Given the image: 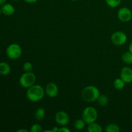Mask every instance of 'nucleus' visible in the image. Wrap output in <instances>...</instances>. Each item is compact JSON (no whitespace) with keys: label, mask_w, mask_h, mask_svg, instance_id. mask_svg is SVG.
I'll return each mask as SVG.
<instances>
[{"label":"nucleus","mask_w":132,"mask_h":132,"mask_svg":"<svg viewBox=\"0 0 132 132\" xmlns=\"http://www.w3.org/2000/svg\"><path fill=\"white\" fill-rule=\"evenodd\" d=\"M101 95L99 89L95 86L89 85L82 89L81 92V98L86 103H93L97 100Z\"/></svg>","instance_id":"1"},{"label":"nucleus","mask_w":132,"mask_h":132,"mask_svg":"<svg viewBox=\"0 0 132 132\" xmlns=\"http://www.w3.org/2000/svg\"><path fill=\"white\" fill-rule=\"evenodd\" d=\"M45 94V90L41 85H34L28 88L27 92V97L31 102H38L43 98Z\"/></svg>","instance_id":"2"},{"label":"nucleus","mask_w":132,"mask_h":132,"mask_svg":"<svg viewBox=\"0 0 132 132\" xmlns=\"http://www.w3.org/2000/svg\"><path fill=\"white\" fill-rule=\"evenodd\" d=\"M98 117V113L95 108L92 106L86 107L82 113V119L87 125L96 121Z\"/></svg>","instance_id":"3"},{"label":"nucleus","mask_w":132,"mask_h":132,"mask_svg":"<svg viewBox=\"0 0 132 132\" xmlns=\"http://www.w3.org/2000/svg\"><path fill=\"white\" fill-rule=\"evenodd\" d=\"M36 81V76L32 72H24L21 76L20 78H19V83H20L21 86L27 89L35 85Z\"/></svg>","instance_id":"4"},{"label":"nucleus","mask_w":132,"mask_h":132,"mask_svg":"<svg viewBox=\"0 0 132 132\" xmlns=\"http://www.w3.org/2000/svg\"><path fill=\"white\" fill-rule=\"evenodd\" d=\"M6 54L8 57L10 59H18L21 55V47L18 44H10L6 50Z\"/></svg>","instance_id":"5"},{"label":"nucleus","mask_w":132,"mask_h":132,"mask_svg":"<svg viewBox=\"0 0 132 132\" xmlns=\"http://www.w3.org/2000/svg\"><path fill=\"white\" fill-rule=\"evenodd\" d=\"M111 41L116 46H122L127 41V36L125 32L117 31L112 35Z\"/></svg>","instance_id":"6"},{"label":"nucleus","mask_w":132,"mask_h":132,"mask_svg":"<svg viewBox=\"0 0 132 132\" xmlns=\"http://www.w3.org/2000/svg\"><path fill=\"white\" fill-rule=\"evenodd\" d=\"M55 122L61 126H64L70 122V117L68 113L64 111H59L55 116Z\"/></svg>","instance_id":"7"},{"label":"nucleus","mask_w":132,"mask_h":132,"mask_svg":"<svg viewBox=\"0 0 132 132\" xmlns=\"http://www.w3.org/2000/svg\"><path fill=\"white\" fill-rule=\"evenodd\" d=\"M117 17L121 21L128 22L132 18V12L128 7L121 8L117 12Z\"/></svg>","instance_id":"8"},{"label":"nucleus","mask_w":132,"mask_h":132,"mask_svg":"<svg viewBox=\"0 0 132 132\" xmlns=\"http://www.w3.org/2000/svg\"><path fill=\"white\" fill-rule=\"evenodd\" d=\"M45 93L50 98H54L57 95L59 88L56 84L54 82H49L45 88Z\"/></svg>","instance_id":"9"},{"label":"nucleus","mask_w":132,"mask_h":132,"mask_svg":"<svg viewBox=\"0 0 132 132\" xmlns=\"http://www.w3.org/2000/svg\"><path fill=\"white\" fill-rule=\"evenodd\" d=\"M120 76L125 83H130L132 82V69L128 67H124L121 70Z\"/></svg>","instance_id":"10"},{"label":"nucleus","mask_w":132,"mask_h":132,"mask_svg":"<svg viewBox=\"0 0 132 132\" xmlns=\"http://www.w3.org/2000/svg\"><path fill=\"white\" fill-rule=\"evenodd\" d=\"M1 12L5 15H12L15 12V8L9 3H5L1 6Z\"/></svg>","instance_id":"11"},{"label":"nucleus","mask_w":132,"mask_h":132,"mask_svg":"<svg viewBox=\"0 0 132 132\" xmlns=\"http://www.w3.org/2000/svg\"><path fill=\"white\" fill-rule=\"evenodd\" d=\"M10 67L9 63L6 62L0 63V75L1 76H7L10 72Z\"/></svg>","instance_id":"12"},{"label":"nucleus","mask_w":132,"mask_h":132,"mask_svg":"<svg viewBox=\"0 0 132 132\" xmlns=\"http://www.w3.org/2000/svg\"><path fill=\"white\" fill-rule=\"evenodd\" d=\"M87 130L89 132H101L103 131V128L100 125L94 122L91 124H89L87 128Z\"/></svg>","instance_id":"13"},{"label":"nucleus","mask_w":132,"mask_h":132,"mask_svg":"<svg viewBox=\"0 0 132 132\" xmlns=\"http://www.w3.org/2000/svg\"><path fill=\"white\" fill-rule=\"evenodd\" d=\"M86 122H85L82 119H80L76 120L74 122L73 126L76 130H82L85 128V126H86Z\"/></svg>","instance_id":"14"},{"label":"nucleus","mask_w":132,"mask_h":132,"mask_svg":"<svg viewBox=\"0 0 132 132\" xmlns=\"http://www.w3.org/2000/svg\"><path fill=\"white\" fill-rule=\"evenodd\" d=\"M125 82L120 77L115 79L113 81V86L116 90H121L125 86Z\"/></svg>","instance_id":"15"},{"label":"nucleus","mask_w":132,"mask_h":132,"mask_svg":"<svg viewBox=\"0 0 132 132\" xmlns=\"http://www.w3.org/2000/svg\"><path fill=\"white\" fill-rule=\"evenodd\" d=\"M45 110L43 108H39L35 113V118L37 121H41L45 118Z\"/></svg>","instance_id":"16"},{"label":"nucleus","mask_w":132,"mask_h":132,"mask_svg":"<svg viewBox=\"0 0 132 132\" xmlns=\"http://www.w3.org/2000/svg\"><path fill=\"white\" fill-rule=\"evenodd\" d=\"M122 60L126 64H132V53L130 51L124 53L122 55Z\"/></svg>","instance_id":"17"},{"label":"nucleus","mask_w":132,"mask_h":132,"mask_svg":"<svg viewBox=\"0 0 132 132\" xmlns=\"http://www.w3.org/2000/svg\"><path fill=\"white\" fill-rule=\"evenodd\" d=\"M105 131L106 132H119L121 130L118 125L116 124H109L106 127Z\"/></svg>","instance_id":"18"},{"label":"nucleus","mask_w":132,"mask_h":132,"mask_svg":"<svg viewBox=\"0 0 132 132\" xmlns=\"http://www.w3.org/2000/svg\"><path fill=\"white\" fill-rule=\"evenodd\" d=\"M97 103L101 106H104L108 103V98L106 95H100L97 99Z\"/></svg>","instance_id":"19"},{"label":"nucleus","mask_w":132,"mask_h":132,"mask_svg":"<svg viewBox=\"0 0 132 132\" xmlns=\"http://www.w3.org/2000/svg\"><path fill=\"white\" fill-rule=\"evenodd\" d=\"M122 0H105L106 3L111 8H116L121 4Z\"/></svg>","instance_id":"20"},{"label":"nucleus","mask_w":132,"mask_h":132,"mask_svg":"<svg viewBox=\"0 0 132 132\" xmlns=\"http://www.w3.org/2000/svg\"><path fill=\"white\" fill-rule=\"evenodd\" d=\"M23 69L24 71V72H31L33 69V65L30 62H26L23 64Z\"/></svg>","instance_id":"21"},{"label":"nucleus","mask_w":132,"mask_h":132,"mask_svg":"<svg viewBox=\"0 0 132 132\" xmlns=\"http://www.w3.org/2000/svg\"><path fill=\"white\" fill-rule=\"evenodd\" d=\"M30 131L31 132H41L43 131L42 126L39 124H34L31 126Z\"/></svg>","instance_id":"22"},{"label":"nucleus","mask_w":132,"mask_h":132,"mask_svg":"<svg viewBox=\"0 0 132 132\" xmlns=\"http://www.w3.org/2000/svg\"><path fill=\"white\" fill-rule=\"evenodd\" d=\"M70 130L67 127H61L59 128V131L58 132H70Z\"/></svg>","instance_id":"23"},{"label":"nucleus","mask_w":132,"mask_h":132,"mask_svg":"<svg viewBox=\"0 0 132 132\" xmlns=\"http://www.w3.org/2000/svg\"><path fill=\"white\" fill-rule=\"evenodd\" d=\"M24 1L28 3H34L37 2L38 0H24Z\"/></svg>","instance_id":"24"},{"label":"nucleus","mask_w":132,"mask_h":132,"mask_svg":"<svg viewBox=\"0 0 132 132\" xmlns=\"http://www.w3.org/2000/svg\"><path fill=\"white\" fill-rule=\"evenodd\" d=\"M6 0H0V6H2L4 4L6 3Z\"/></svg>","instance_id":"25"},{"label":"nucleus","mask_w":132,"mask_h":132,"mask_svg":"<svg viewBox=\"0 0 132 132\" xmlns=\"http://www.w3.org/2000/svg\"><path fill=\"white\" fill-rule=\"evenodd\" d=\"M28 130H25V129H20V130H17V132H28Z\"/></svg>","instance_id":"26"},{"label":"nucleus","mask_w":132,"mask_h":132,"mask_svg":"<svg viewBox=\"0 0 132 132\" xmlns=\"http://www.w3.org/2000/svg\"><path fill=\"white\" fill-rule=\"evenodd\" d=\"M59 131V128L57 127H54L52 129V131L53 132H58Z\"/></svg>","instance_id":"27"},{"label":"nucleus","mask_w":132,"mask_h":132,"mask_svg":"<svg viewBox=\"0 0 132 132\" xmlns=\"http://www.w3.org/2000/svg\"><path fill=\"white\" fill-rule=\"evenodd\" d=\"M129 51L132 53V42L129 45Z\"/></svg>","instance_id":"28"},{"label":"nucleus","mask_w":132,"mask_h":132,"mask_svg":"<svg viewBox=\"0 0 132 132\" xmlns=\"http://www.w3.org/2000/svg\"><path fill=\"white\" fill-rule=\"evenodd\" d=\"M1 8H0V15H1Z\"/></svg>","instance_id":"29"},{"label":"nucleus","mask_w":132,"mask_h":132,"mask_svg":"<svg viewBox=\"0 0 132 132\" xmlns=\"http://www.w3.org/2000/svg\"><path fill=\"white\" fill-rule=\"evenodd\" d=\"M70 1H78V0H70Z\"/></svg>","instance_id":"30"},{"label":"nucleus","mask_w":132,"mask_h":132,"mask_svg":"<svg viewBox=\"0 0 132 132\" xmlns=\"http://www.w3.org/2000/svg\"><path fill=\"white\" fill-rule=\"evenodd\" d=\"M12 1H19V0H12Z\"/></svg>","instance_id":"31"}]
</instances>
